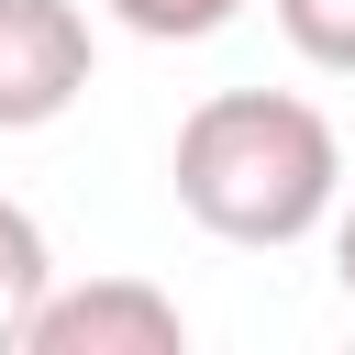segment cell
Here are the masks:
<instances>
[{"label":"cell","mask_w":355,"mask_h":355,"mask_svg":"<svg viewBox=\"0 0 355 355\" xmlns=\"http://www.w3.org/2000/svg\"><path fill=\"white\" fill-rule=\"evenodd\" d=\"M277 33H288L322 78H355V0H277Z\"/></svg>","instance_id":"obj_5"},{"label":"cell","mask_w":355,"mask_h":355,"mask_svg":"<svg viewBox=\"0 0 355 355\" xmlns=\"http://www.w3.org/2000/svg\"><path fill=\"white\" fill-rule=\"evenodd\" d=\"M166 178H178V211L200 233H222V244H300L344 200V144L288 89H211L178 122Z\"/></svg>","instance_id":"obj_1"},{"label":"cell","mask_w":355,"mask_h":355,"mask_svg":"<svg viewBox=\"0 0 355 355\" xmlns=\"http://www.w3.org/2000/svg\"><path fill=\"white\" fill-rule=\"evenodd\" d=\"M22 355H189V311L155 277H89V288H44Z\"/></svg>","instance_id":"obj_2"},{"label":"cell","mask_w":355,"mask_h":355,"mask_svg":"<svg viewBox=\"0 0 355 355\" xmlns=\"http://www.w3.org/2000/svg\"><path fill=\"white\" fill-rule=\"evenodd\" d=\"M44 288H55V255H44V222H33L22 200H0V355H22V333H33Z\"/></svg>","instance_id":"obj_4"},{"label":"cell","mask_w":355,"mask_h":355,"mask_svg":"<svg viewBox=\"0 0 355 355\" xmlns=\"http://www.w3.org/2000/svg\"><path fill=\"white\" fill-rule=\"evenodd\" d=\"M333 277H344V300H355V200L333 211Z\"/></svg>","instance_id":"obj_7"},{"label":"cell","mask_w":355,"mask_h":355,"mask_svg":"<svg viewBox=\"0 0 355 355\" xmlns=\"http://www.w3.org/2000/svg\"><path fill=\"white\" fill-rule=\"evenodd\" d=\"M122 33H144V44H211L244 0H100Z\"/></svg>","instance_id":"obj_6"},{"label":"cell","mask_w":355,"mask_h":355,"mask_svg":"<svg viewBox=\"0 0 355 355\" xmlns=\"http://www.w3.org/2000/svg\"><path fill=\"white\" fill-rule=\"evenodd\" d=\"M89 89V11L78 0H0V133H44Z\"/></svg>","instance_id":"obj_3"}]
</instances>
